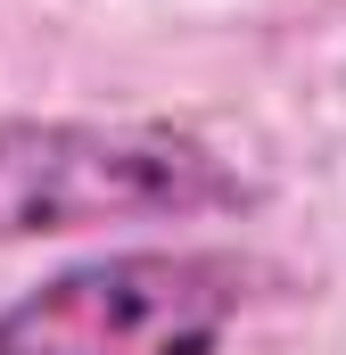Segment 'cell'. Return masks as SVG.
Wrapping results in <instances>:
<instances>
[{"label": "cell", "instance_id": "1", "mask_svg": "<svg viewBox=\"0 0 346 355\" xmlns=\"http://www.w3.org/2000/svg\"><path fill=\"white\" fill-rule=\"evenodd\" d=\"M256 207L206 132L157 116H0V240H58L99 223H198Z\"/></svg>", "mask_w": 346, "mask_h": 355}, {"label": "cell", "instance_id": "2", "mask_svg": "<svg viewBox=\"0 0 346 355\" xmlns=\"http://www.w3.org/2000/svg\"><path fill=\"white\" fill-rule=\"evenodd\" d=\"M248 281L239 248H99L0 306V355H223Z\"/></svg>", "mask_w": 346, "mask_h": 355}]
</instances>
